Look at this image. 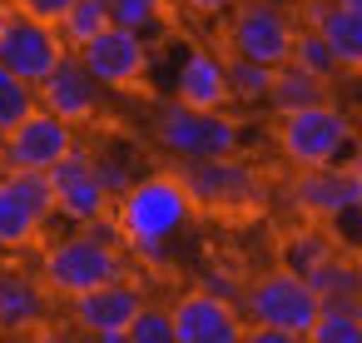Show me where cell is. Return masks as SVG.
<instances>
[{"label": "cell", "instance_id": "obj_1", "mask_svg": "<svg viewBox=\"0 0 362 343\" xmlns=\"http://www.w3.org/2000/svg\"><path fill=\"white\" fill-rule=\"evenodd\" d=\"M110 209H115V229L124 249H139L154 264L164 259V244L194 219V199L179 174H134V184Z\"/></svg>", "mask_w": 362, "mask_h": 343}, {"label": "cell", "instance_id": "obj_2", "mask_svg": "<svg viewBox=\"0 0 362 343\" xmlns=\"http://www.w3.org/2000/svg\"><path fill=\"white\" fill-rule=\"evenodd\" d=\"M154 140L174 159H218V154H238L243 125L228 120L223 110H194V105L169 100L154 115Z\"/></svg>", "mask_w": 362, "mask_h": 343}, {"label": "cell", "instance_id": "obj_3", "mask_svg": "<svg viewBox=\"0 0 362 343\" xmlns=\"http://www.w3.org/2000/svg\"><path fill=\"white\" fill-rule=\"evenodd\" d=\"M124 244H110V239H95V234H70V239H60V244H50L45 249V264H40V274H45V288H55V293H85V288H95V283H110V279H124V254H119Z\"/></svg>", "mask_w": 362, "mask_h": 343}, {"label": "cell", "instance_id": "obj_4", "mask_svg": "<svg viewBox=\"0 0 362 343\" xmlns=\"http://www.w3.org/2000/svg\"><path fill=\"white\" fill-rule=\"evenodd\" d=\"M65 55V40L55 30V21H40L11 0H0V65L11 75H21L25 85H40L55 60Z\"/></svg>", "mask_w": 362, "mask_h": 343}, {"label": "cell", "instance_id": "obj_5", "mask_svg": "<svg viewBox=\"0 0 362 343\" xmlns=\"http://www.w3.org/2000/svg\"><path fill=\"white\" fill-rule=\"evenodd\" d=\"M347 145H352V120L332 100L303 105V110L283 115V125H278V150L298 169H308V164H337V154Z\"/></svg>", "mask_w": 362, "mask_h": 343}, {"label": "cell", "instance_id": "obj_6", "mask_svg": "<svg viewBox=\"0 0 362 343\" xmlns=\"http://www.w3.org/2000/svg\"><path fill=\"white\" fill-rule=\"evenodd\" d=\"M313 313H317V298L303 283V274H293V269H273V274H263L243 288V318L263 323V328H283L298 343L308 338Z\"/></svg>", "mask_w": 362, "mask_h": 343}, {"label": "cell", "instance_id": "obj_7", "mask_svg": "<svg viewBox=\"0 0 362 343\" xmlns=\"http://www.w3.org/2000/svg\"><path fill=\"white\" fill-rule=\"evenodd\" d=\"M80 65L95 75L100 90H134L149 75V35L129 30V26H105L100 35H90L85 45H75Z\"/></svg>", "mask_w": 362, "mask_h": 343}, {"label": "cell", "instance_id": "obj_8", "mask_svg": "<svg viewBox=\"0 0 362 343\" xmlns=\"http://www.w3.org/2000/svg\"><path fill=\"white\" fill-rule=\"evenodd\" d=\"M50 214H55V194L40 169H11L0 179V249L6 254L35 244Z\"/></svg>", "mask_w": 362, "mask_h": 343}, {"label": "cell", "instance_id": "obj_9", "mask_svg": "<svg viewBox=\"0 0 362 343\" xmlns=\"http://www.w3.org/2000/svg\"><path fill=\"white\" fill-rule=\"evenodd\" d=\"M228 55L238 60H258V65H283L288 50H293V21L278 11V6H263V0H238L228 11Z\"/></svg>", "mask_w": 362, "mask_h": 343}, {"label": "cell", "instance_id": "obj_10", "mask_svg": "<svg viewBox=\"0 0 362 343\" xmlns=\"http://www.w3.org/2000/svg\"><path fill=\"white\" fill-rule=\"evenodd\" d=\"M45 184H50V194H55V214H65V219H75V224H90V219H100V214H110V194H105V184H100V174H95V154L85 150V145H70L50 169H45Z\"/></svg>", "mask_w": 362, "mask_h": 343}, {"label": "cell", "instance_id": "obj_11", "mask_svg": "<svg viewBox=\"0 0 362 343\" xmlns=\"http://www.w3.org/2000/svg\"><path fill=\"white\" fill-rule=\"evenodd\" d=\"M179 179L194 199V209H243L258 199V179L248 164H238V154H218V159H179Z\"/></svg>", "mask_w": 362, "mask_h": 343}, {"label": "cell", "instance_id": "obj_12", "mask_svg": "<svg viewBox=\"0 0 362 343\" xmlns=\"http://www.w3.org/2000/svg\"><path fill=\"white\" fill-rule=\"evenodd\" d=\"M70 145H75V125H65L60 115L35 105L16 130L0 135V164H6V169H40L45 174Z\"/></svg>", "mask_w": 362, "mask_h": 343}, {"label": "cell", "instance_id": "obj_13", "mask_svg": "<svg viewBox=\"0 0 362 343\" xmlns=\"http://www.w3.org/2000/svg\"><path fill=\"white\" fill-rule=\"evenodd\" d=\"M70 303H75V323H80L90 338H100V343H124V328H129L134 308L144 303V293H139V283H129V279H110V283H95V288H85V293H70Z\"/></svg>", "mask_w": 362, "mask_h": 343}, {"label": "cell", "instance_id": "obj_14", "mask_svg": "<svg viewBox=\"0 0 362 343\" xmlns=\"http://www.w3.org/2000/svg\"><path fill=\"white\" fill-rule=\"evenodd\" d=\"M169 323H174V343H238L243 338V318L233 298H218L209 288L184 293L169 308Z\"/></svg>", "mask_w": 362, "mask_h": 343}, {"label": "cell", "instance_id": "obj_15", "mask_svg": "<svg viewBox=\"0 0 362 343\" xmlns=\"http://www.w3.org/2000/svg\"><path fill=\"white\" fill-rule=\"evenodd\" d=\"M362 204V174L332 169V164H308L293 184V209H303V219H337V214H357Z\"/></svg>", "mask_w": 362, "mask_h": 343}, {"label": "cell", "instance_id": "obj_16", "mask_svg": "<svg viewBox=\"0 0 362 343\" xmlns=\"http://www.w3.org/2000/svg\"><path fill=\"white\" fill-rule=\"evenodd\" d=\"M35 100H40V110L60 115L65 125H85V120H95V110H100V85H95V75L80 65V55H60L55 70L35 85Z\"/></svg>", "mask_w": 362, "mask_h": 343}, {"label": "cell", "instance_id": "obj_17", "mask_svg": "<svg viewBox=\"0 0 362 343\" xmlns=\"http://www.w3.org/2000/svg\"><path fill=\"white\" fill-rule=\"evenodd\" d=\"M303 16L322 35V45L332 50V60L342 70L362 65V11H342V6H332V0H303Z\"/></svg>", "mask_w": 362, "mask_h": 343}, {"label": "cell", "instance_id": "obj_18", "mask_svg": "<svg viewBox=\"0 0 362 343\" xmlns=\"http://www.w3.org/2000/svg\"><path fill=\"white\" fill-rule=\"evenodd\" d=\"M174 100L194 105V110H223L228 105V85H223V60L214 50H189L179 75H174Z\"/></svg>", "mask_w": 362, "mask_h": 343}, {"label": "cell", "instance_id": "obj_19", "mask_svg": "<svg viewBox=\"0 0 362 343\" xmlns=\"http://www.w3.org/2000/svg\"><path fill=\"white\" fill-rule=\"evenodd\" d=\"M50 313V298L35 279L25 274H0V328L6 333H25V328H40Z\"/></svg>", "mask_w": 362, "mask_h": 343}, {"label": "cell", "instance_id": "obj_20", "mask_svg": "<svg viewBox=\"0 0 362 343\" xmlns=\"http://www.w3.org/2000/svg\"><path fill=\"white\" fill-rule=\"evenodd\" d=\"M317 100H327V80H317V75L298 70L293 60L273 65V80H268V100H263V105H273L278 115H293V110H303V105H317Z\"/></svg>", "mask_w": 362, "mask_h": 343}, {"label": "cell", "instance_id": "obj_21", "mask_svg": "<svg viewBox=\"0 0 362 343\" xmlns=\"http://www.w3.org/2000/svg\"><path fill=\"white\" fill-rule=\"evenodd\" d=\"M308 338L313 343H357L362 338V303L357 298H317Z\"/></svg>", "mask_w": 362, "mask_h": 343}, {"label": "cell", "instance_id": "obj_22", "mask_svg": "<svg viewBox=\"0 0 362 343\" xmlns=\"http://www.w3.org/2000/svg\"><path fill=\"white\" fill-rule=\"evenodd\" d=\"M303 283L313 288V298H357L362 274H357V259H352V254L342 259V249H337L332 259H322L317 269H308Z\"/></svg>", "mask_w": 362, "mask_h": 343}, {"label": "cell", "instance_id": "obj_23", "mask_svg": "<svg viewBox=\"0 0 362 343\" xmlns=\"http://www.w3.org/2000/svg\"><path fill=\"white\" fill-rule=\"evenodd\" d=\"M332 254H337V239H332L327 229H317V224L293 229V234L283 239V269H293V274H308V269H317V264L332 259Z\"/></svg>", "mask_w": 362, "mask_h": 343}, {"label": "cell", "instance_id": "obj_24", "mask_svg": "<svg viewBox=\"0 0 362 343\" xmlns=\"http://www.w3.org/2000/svg\"><path fill=\"white\" fill-rule=\"evenodd\" d=\"M105 26H110V0H70L65 16L55 21V30H60L65 50L85 45V40H90V35H100Z\"/></svg>", "mask_w": 362, "mask_h": 343}, {"label": "cell", "instance_id": "obj_25", "mask_svg": "<svg viewBox=\"0 0 362 343\" xmlns=\"http://www.w3.org/2000/svg\"><path fill=\"white\" fill-rule=\"evenodd\" d=\"M268 80H273V70L258 60H238V55L223 60V85H228V100H238V105H263Z\"/></svg>", "mask_w": 362, "mask_h": 343}, {"label": "cell", "instance_id": "obj_26", "mask_svg": "<svg viewBox=\"0 0 362 343\" xmlns=\"http://www.w3.org/2000/svg\"><path fill=\"white\" fill-rule=\"evenodd\" d=\"M288 60H293L298 70H308V75H317V80H332V75H342V65L332 60V50L322 45V35H317L313 26H303V30H293V50H288Z\"/></svg>", "mask_w": 362, "mask_h": 343}, {"label": "cell", "instance_id": "obj_27", "mask_svg": "<svg viewBox=\"0 0 362 343\" xmlns=\"http://www.w3.org/2000/svg\"><path fill=\"white\" fill-rule=\"evenodd\" d=\"M35 105H40V100H35V85H25L21 75H11L6 65H0V135L16 130Z\"/></svg>", "mask_w": 362, "mask_h": 343}, {"label": "cell", "instance_id": "obj_28", "mask_svg": "<svg viewBox=\"0 0 362 343\" xmlns=\"http://www.w3.org/2000/svg\"><path fill=\"white\" fill-rule=\"evenodd\" d=\"M164 16H169V0H110V21L139 35H154Z\"/></svg>", "mask_w": 362, "mask_h": 343}, {"label": "cell", "instance_id": "obj_29", "mask_svg": "<svg viewBox=\"0 0 362 343\" xmlns=\"http://www.w3.org/2000/svg\"><path fill=\"white\" fill-rule=\"evenodd\" d=\"M124 343H174V323H169V308H154V303H139L129 328H124Z\"/></svg>", "mask_w": 362, "mask_h": 343}, {"label": "cell", "instance_id": "obj_30", "mask_svg": "<svg viewBox=\"0 0 362 343\" xmlns=\"http://www.w3.org/2000/svg\"><path fill=\"white\" fill-rule=\"evenodd\" d=\"M95 174H100L105 194L119 199V194L134 184V159H129V154H95Z\"/></svg>", "mask_w": 362, "mask_h": 343}, {"label": "cell", "instance_id": "obj_31", "mask_svg": "<svg viewBox=\"0 0 362 343\" xmlns=\"http://www.w3.org/2000/svg\"><path fill=\"white\" fill-rule=\"evenodd\" d=\"M199 288H209V293H218V298H238V293H243V283H238L228 269H209V274L199 279Z\"/></svg>", "mask_w": 362, "mask_h": 343}, {"label": "cell", "instance_id": "obj_32", "mask_svg": "<svg viewBox=\"0 0 362 343\" xmlns=\"http://www.w3.org/2000/svg\"><path fill=\"white\" fill-rule=\"evenodd\" d=\"M179 6H184V11H194L199 21H218V16H228V11L238 6V0H179Z\"/></svg>", "mask_w": 362, "mask_h": 343}, {"label": "cell", "instance_id": "obj_33", "mask_svg": "<svg viewBox=\"0 0 362 343\" xmlns=\"http://www.w3.org/2000/svg\"><path fill=\"white\" fill-rule=\"evenodd\" d=\"M11 6H21V11H30V16H40V21H60L70 0H11Z\"/></svg>", "mask_w": 362, "mask_h": 343}, {"label": "cell", "instance_id": "obj_34", "mask_svg": "<svg viewBox=\"0 0 362 343\" xmlns=\"http://www.w3.org/2000/svg\"><path fill=\"white\" fill-rule=\"evenodd\" d=\"M332 6H342V11H362V0H332Z\"/></svg>", "mask_w": 362, "mask_h": 343}]
</instances>
